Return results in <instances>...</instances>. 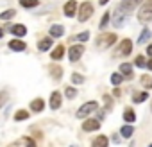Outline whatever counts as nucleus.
Listing matches in <instances>:
<instances>
[{
  "label": "nucleus",
  "mask_w": 152,
  "mask_h": 147,
  "mask_svg": "<svg viewBox=\"0 0 152 147\" xmlns=\"http://www.w3.org/2000/svg\"><path fill=\"white\" fill-rule=\"evenodd\" d=\"M97 108H99V104H97L95 101H90V102L83 104V106L79 108V111H77V118H86V117H88L90 113H93Z\"/></svg>",
  "instance_id": "nucleus-4"
},
{
  "label": "nucleus",
  "mask_w": 152,
  "mask_h": 147,
  "mask_svg": "<svg viewBox=\"0 0 152 147\" xmlns=\"http://www.w3.org/2000/svg\"><path fill=\"white\" fill-rule=\"evenodd\" d=\"M52 47V40L50 38H45V40H41L39 43H38V49L41 50V52H45V50H48Z\"/></svg>",
  "instance_id": "nucleus-17"
},
{
  "label": "nucleus",
  "mask_w": 152,
  "mask_h": 147,
  "mask_svg": "<svg viewBox=\"0 0 152 147\" xmlns=\"http://www.w3.org/2000/svg\"><path fill=\"white\" fill-rule=\"evenodd\" d=\"M109 16H111L109 13H106V15L102 16V20H100V29H104V27L107 25V22H109Z\"/></svg>",
  "instance_id": "nucleus-33"
},
{
  "label": "nucleus",
  "mask_w": 152,
  "mask_h": 147,
  "mask_svg": "<svg viewBox=\"0 0 152 147\" xmlns=\"http://www.w3.org/2000/svg\"><path fill=\"white\" fill-rule=\"evenodd\" d=\"M16 13H15V9H7V11H4L2 15H0V18L2 20H9V18H13Z\"/></svg>",
  "instance_id": "nucleus-29"
},
{
  "label": "nucleus",
  "mask_w": 152,
  "mask_h": 147,
  "mask_svg": "<svg viewBox=\"0 0 152 147\" xmlns=\"http://www.w3.org/2000/svg\"><path fill=\"white\" fill-rule=\"evenodd\" d=\"M43 108H45V102H43L41 99H34V101L31 102V110H32V111H36V113H39Z\"/></svg>",
  "instance_id": "nucleus-15"
},
{
  "label": "nucleus",
  "mask_w": 152,
  "mask_h": 147,
  "mask_svg": "<svg viewBox=\"0 0 152 147\" xmlns=\"http://www.w3.org/2000/svg\"><path fill=\"white\" fill-rule=\"evenodd\" d=\"M91 15H93V6H91V2H83V4H81V11H79V22L90 20Z\"/></svg>",
  "instance_id": "nucleus-5"
},
{
  "label": "nucleus",
  "mask_w": 152,
  "mask_h": 147,
  "mask_svg": "<svg viewBox=\"0 0 152 147\" xmlns=\"http://www.w3.org/2000/svg\"><path fill=\"white\" fill-rule=\"evenodd\" d=\"M64 34V27L63 25H52L50 27V36L52 38H59V36H63Z\"/></svg>",
  "instance_id": "nucleus-14"
},
{
  "label": "nucleus",
  "mask_w": 152,
  "mask_h": 147,
  "mask_svg": "<svg viewBox=\"0 0 152 147\" xmlns=\"http://www.w3.org/2000/svg\"><path fill=\"white\" fill-rule=\"evenodd\" d=\"M100 127V120H95V118H88L83 122V129L84 131H97Z\"/></svg>",
  "instance_id": "nucleus-8"
},
{
  "label": "nucleus",
  "mask_w": 152,
  "mask_h": 147,
  "mask_svg": "<svg viewBox=\"0 0 152 147\" xmlns=\"http://www.w3.org/2000/svg\"><path fill=\"white\" fill-rule=\"evenodd\" d=\"M150 36H152V32H150L148 29H143V31H141V34H140V38H138V43H140V45H143L145 41H148V40H150Z\"/></svg>",
  "instance_id": "nucleus-16"
},
{
  "label": "nucleus",
  "mask_w": 152,
  "mask_h": 147,
  "mask_svg": "<svg viewBox=\"0 0 152 147\" xmlns=\"http://www.w3.org/2000/svg\"><path fill=\"white\" fill-rule=\"evenodd\" d=\"M25 118H29V113H27L25 110H18V111L15 113V120L22 122V120H25Z\"/></svg>",
  "instance_id": "nucleus-24"
},
{
  "label": "nucleus",
  "mask_w": 152,
  "mask_h": 147,
  "mask_svg": "<svg viewBox=\"0 0 152 147\" xmlns=\"http://www.w3.org/2000/svg\"><path fill=\"white\" fill-rule=\"evenodd\" d=\"M107 143H109V140H107L106 136H97V138L93 140V145H95V147H106Z\"/></svg>",
  "instance_id": "nucleus-21"
},
{
  "label": "nucleus",
  "mask_w": 152,
  "mask_h": 147,
  "mask_svg": "<svg viewBox=\"0 0 152 147\" xmlns=\"http://www.w3.org/2000/svg\"><path fill=\"white\" fill-rule=\"evenodd\" d=\"M120 72H122L124 79H132V66H131L129 63H124V65H120Z\"/></svg>",
  "instance_id": "nucleus-10"
},
{
  "label": "nucleus",
  "mask_w": 152,
  "mask_h": 147,
  "mask_svg": "<svg viewBox=\"0 0 152 147\" xmlns=\"http://www.w3.org/2000/svg\"><path fill=\"white\" fill-rule=\"evenodd\" d=\"M145 63H147V61H145L143 56H138V57H136V66H145Z\"/></svg>",
  "instance_id": "nucleus-34"
},
{
  "label": "nucleus",
  "mask_w": 152,
  "mask_h": 147,
  "mask_svg": "<svg viewBox=\"0 0 152 147\" xmlns=\"http://www.w3.org/2000/svg\"><path fill=\"white\" fill-rule=\"evenodd\" d=\"M20 4H22V7H25V9H31V7H38V0H20Z\"/></svg>",
  "instance_id": "nucleus-23"
},
{
  "label": "nucleus",
  "mask_w": 152,
  "mask_h": 147,
  "mask_svg": "<svg viewBox=\"0 0 152 147\" xmlns=\"http://www.w3.org/2000/svg\"><path fill=\"white\" fill-rule=\"evenodd\" d=\"M63 56H64V47H61V45H59V47H56V49L52 50V59H54V61L61 59Z\"/></svg>",
  "instance_id": "nucleus-18"
},
{
  "label": "nucleus",
  "mask_w": 152,
  "mask_h": 147,
  "mask_svg": "<svg viewBox=\"0 0 152 147\" xmlns=\"http://www.w3.org/2000/svg\"><path fill=\"white\" fill-rule=\"evenodd\" d=\"M2 36H4V31H2V29H0V38H2Z\"/></svg>",
  "instance_id": "nucleus-38"
},
{
  "label": "nucleus",
  "mask_w": 152,
  "mask_h": 147,
  "mask_svg": "<svg viewBox=\"0 0 152 147\" xmlns=\"http://www.w3.org/2000/svg\"><path fill=\"white\" fill-rule=\"evenodd\" d=\"M50 74H52V77H54V79H61V74H63V70H61V66H57V65H52V66H50Z\"/></svg>",
  "instance_id": "nucleus-22"
},
{
  "label": "nucleus",
  "mask_w": 152,
  "mask_h": 147,
  "mask_svg": "<svg viewBox=\"0 0 152 147\" xmlns=\"http://www.w3.org/2000/svg\"><path fill=\"white\" fill-rule=\"evenodd\" d=\"M141 85H143L145 88H152V77H150V76H143V77H141Z\"/></svg>",
  "instance_id": "nucleus-30"
},
{
  "label": "nucleus",
  "mask_w": 152,
  "mask_h": 147,
  "mask_svg": "<svg viewBox=\"0 0 152 147\" xmlns=\"http://www.w3.org/2000/svg\"><path fill=\"white\" fill-rule=\"evenodd\" d=\"M143 4V2H141ZM138 20L141 24H148L152 22V0H145V4L141 6L140 13H138Z\"/></svg>",
  "instance_id": "nucleus-2"
},
{
  "label": "nucleus",
  "mask_w": 152,
  "mask_h": 147,
  "mask_svg": "<svg viewBox=\"0 0 152 147\" xmlns=\"http://www.w3.org/2000/svg\"><path fill=\"white\" fill-rule=\"evenodd\" d=\"M124 120H125V122H131V124H132V122L136 120V113H134V111H132L131 108H127V110L124 111Z\"/></svg>",
  "instance_id": "nucleus-19"
},
{
  "label": "nucleus",
  "mask_w": 152,
  "mask_h": 147,
  "mask_svg": "<svg viewBox=\"0 0 152 147\" xmlns=\"http://www.w3.org/2000/svg\"><path fill=\"white\" fill-rule=\"evenodd\" d=\"M15 145H29V147H32L34 145V140H31V138H20V140L15 142Z\"/></svg>",
  "instance_id": "nucleus-25"
},
{
  "label": "nucleus",
  "mask_w": 152,
  "mask_h": 147,
  "mask_svg": "<svg viewBox=\"0 0 152 147\" xmlns=\"http://www.w3.org/2000/svg\"><path fill=\"white\" fill-rule=\"evenodd\" d=\"M75 95H77V90H75L73 86H68V88H66V97H68V99H73Z\"/></svg>",
  "instance_id": "nucleus-31"
},
{
  "label": "nucleus",
  "mask_w": 152,
  "mask_h": 147,
  "mask_svg": "<svg viewBox=\"0 0 152 147\" xmlns=\"http://www.w3.org/2000/svg\"><path fill=\"white\" fill-rule=\"evenodd\" d=\"M143 0H122L120 2V6L116 7V11H115V18H113V24H115V27H122L124 25V22H125V18L138 7V4H141Z\"/></svg>",
  "instance_id": "nucleus-1"
},
{
  "label": "nucleus",
  "mask_w": 152,
  "mask_h": 147,
  "mask_svg": "<svg viewBox=\"0 0 152 147\" xmlns=\"http://www.w3.org/2000/svg\"><path fill=\"white\" fill-rule=\"evenodd\" d=\"M90 38V32L86 31V32H81V34H77V36H75V40H79V41H86Z\"/></svg>",
  "instance_id": "nucleus-32"
},
{
  "label": "nucleus",
  "mask_w": 152,
  "mask_h": 147,
  "mask_svg": "<svg viewBox=\"0 0 152 147\" xmlns=\"http://www.w3.org/2000/svg\"><path fill=\"white\" fill-rule=\"evenodd\" d=\"M148 99V93L147 92H141V93H136L134 95V102H143V101H147Z\"/></svg>",
  "instance_id": "nucleus-26"
},
{
  "label": "nucleus",
  "mask_w": 152,
  "mask_h": 147,
  "mask_svg": "<svg viewBox=\"0 0 152 147\" xmlns=\"http://www.w3.org/2000/svg\"><path fill=\"white\" fill-rule=\"evenodd\" d=\"M83 54H84V47H83V45H73V47H70V50H68L70 61H79Z\"/></svg>",
  "instance_id": "nucleus-6"
},
{
  "label": "nucleus",
  "mask_w": 152,
  "mask_h": 147,
  "mask_svg": "<svg viewBox=\"0 0 152 147\" xmlns=\"http://www.w3.org/2000/svg\"><path fill=\"white\" fill-rule=\"evenodd\" d=\"M59 106H61V93L59 92H54L50 95V108L52 110H57Z\"/></svg>",
  "instance_id": "nucleus-11"
},
{
  "label": "nucleus",
  "mask_w": 152,
  "mask_h": 147,
  "mask_svg": "<svg viewBox=\"0 0 152 147\" xmlns=\"http://www.w3.org/2000/svg\"><path fill=\"white\" fill-rule=\"evenodd\" d=\"M124 81V76H122V74H113V76H111V83L116 86V85H120Z\"/></svg>",
  "instance_id": "nucleus-28"
},
{
  "label": "nucleus",
  "mask_w": 152,
  "mask_h": 147,
  "mask_svg": "<svg viewBox=\"0 0 152 147\" xmlns=\"http://www.w3.org/2000/svg\"><path fill=\"white\" fill-rule=\"evenodd\" d=\"M11 32H13L15 36L22 38V36H25V32H27V27H25V25H22V24H18V25H13V27H11Z\"/></svg>",
  "instance_id": "nucleus-12"
},
{
  "label": "nucleus",
  "mask_w": 152,
  "mask_h": 147,
  "mask_svg": "<svg viewBox=\"0 0 152 147\" xmlns=\"http://www.w3.org/2000/svg\"><path fill=\"white\" fill-rule=\"evenodd\" d=\"M72 83H75V85H83V83H84V77L81 76V74H72Z\"/></svg>",
  "instance_id": "nucleus-27"
},
{
  "label": "nucleus",
  "mask_w": 152,
  "mask_h": 147,
  "mask_svg": "<svg viewBox=\"0 0 152 147\" xmlns=\"http://www.w3.org/2000/svg\"><path fill=\"white\" fill-rule=\"evenodd\" d=\"M115 41H116V34H115V32H106V34L99 36L97 47H99V49H109Z\"/></svg>",
  "instance_id": "nucleus-3"
},
{
  "label": "nucleus",
  "mask_w": 152,
  "mask_h": 147,
  "mask_svg": "<svg viewBox=\"0 0 152 147\" xmlns=\"http://www.w3.org/2000/svg\"><path fill=\"white\" fill-rule=\"evenodd\" d=\"M145 65H147V68H148V70H152V59H150V61H147Z\"/></svg>",
  "instance_id": "nucleus-36"
},
{
  "label": "nucleus",
  "mask_w": 152,
  "mask_h": 147,
  "mask_svg": "<svg viewBox=\"0 0 152 147\" xmlns=\"http://www.w3.org/2000/svg\"><path fill=\"white\" fill-rule=\"evenodd\" d=\"M75 11H77V2H75V0H70V2L64 4V15L66 16H73Z\"/></svg>",
  "instance_id": "nucleus-9"
},
{
  "label": "nucleus",
  "mask_w": 152,
  "mask_h": 147,
  "mask_svg": "<svg viewBox=\"0 0 152 147\" xmlns=\"http://www.w3.org/2000/svg\"><path fill=\"white\" fill-rule=\"evenodd\" d=\"M9 49L15 52H22V50H25V43L20 40H13V41H9Z\"/></svg>",
  "instance_id": "nucleus-13"
},
{
  "label": "nucleus",
  "mask_w": 152,
  "mask_h": 147,
  "mask_svg": "<svg viewBox=\"0 0 152 147\" xmlns=\"http://www.w3.org/2000/svg\"><path fill=\"white\" fill-rule=\"evenodd\" d=\"M0 106H2V95H0Z\"/></svg>",
  "instance_id": "nucleus-39"
},
{
  "label": "nucleus",
  "mask_w": 152,
  "mask_h": 147,
  "mask_svg": "<svg viewBox=\"0 0 152 147\" xmlns=\"http://www.w3.org/2000/svg\"><path fill=\"white\" fill-rule=\"evenodd\" d=\"M99 2H100V4L104 6V4H107V2H109V0H99Z\"/></svg>",
  "instance_id": "nucleus-37"
},
{
  "label": "nucleus",
  "mask_w": 152,
  "mask_h": 147,
  "mask_svg": "<svg viewBox=\"0 0 152 147\" xmlns=\"http://www.w3.org/2000/svg\"><path fill=\"white\" fill-rule=\"evenodd\" d=\"M147 54L152 57V45H148V47H147Z\"/></svg>",
  "instance_id": "nucleus-35"
},
{
  "label": "nucleus",
  "mask_w": 152,
  "mask_h": 147,
  "mask_svg": "<svg viewBox=\"0 0 152 147\" xmlns=\"http://www.w3.org/2000/svg\"><path fill=\"white\" fill-rule=\"evenodd\" d=\"M131 50H132V41L131 40H122L120 47L116 49V56H127V54H131Z\"/></svg>",
  "instance_id": "nucleus-7"
},
{
  "label": "nucleus",
  "mask_w": 152,
  "mask_h": 147,
  "mask_svg": "<svg viewBox=\"0 0 152 147\" xmlns=\"http://www.w3.org/2000/svg\"><path fill=\"white\" fill-rule=\"evenodd\" d=\"M120 133H122L124 138H131L132 133H134V127H132V126H124V127L120 129Z\"/></svg>",
  "instance_id": "nucleus-20"
}]
</instances>
